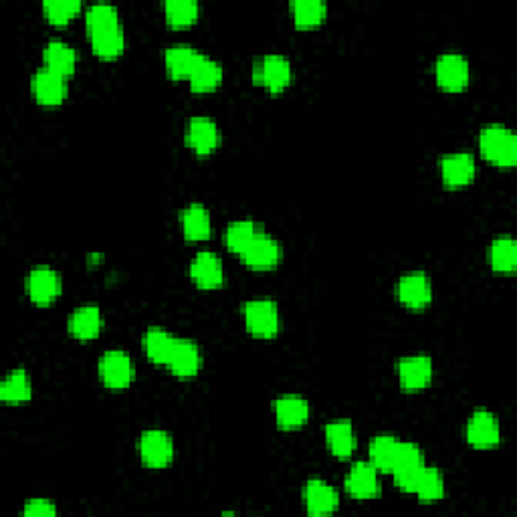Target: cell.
Masks as SVG:
<instances>
[{
  "mask_svg": "<svg viewBox=\"0 0 517 517\" xmlns=\"http://www.w3.org/2000/svg\"><path fill=\"white\" fill-rule=\"evenodd\" d=\"M258 233H261V229H258L253 220H237L227 229L225 245L229 247V251L243 255Z\"/></svg>",
  "mask_w": 517,
  "mask_h": 517,
  "instance_id": "cell-33",
  "label": "cell"
},
{
  "mask_svg": "<svg viewBox=\"0 0 517 517\" xmlns=\"http://www.w3.org/2000/svg\"><path fill=\"white\" fill-rule=\"evenodd\" d=\"M176 337L162 327H150L144 334V352L154 364H168L174 350Z\"/></svg>",
  "mask_w": 517,
  "mask_h": 517,
  "instance_id": "cell-26",
  "label": "cell"
},
{
  "mask_svg": "<svg viewBox=\"0 0 517 517\" xmlns=\"http://www.w3.org/2000/svg\"><path fill=\"white\" fill-rule=\"evenodd\" d=\"M275 421L283 431H296L299 426L307 423L309 418V405L306 398L298 395H285L275 400Z\"/></svg>",
  "mask_w": 517,
  "mask_h": 517,
  "instance_id": "cell-17",
  "label": "cell"
},
{
  "mask_svg": "<svg viewBox=\"0 0 517 517\" xmlns=\"http://www.w3.org/2000/svg\"><path fill=\"white\" fill-rule=\"evenodd\" d=\"M489 261L497 273H513L517 269V245L512 237H499L489 249Z\"/></svg>",
  "mask_w": 517,
  "mask_h": 517,
  "instance_id": "cell-30",
  "label": "cell"
},
{
  "mask_svg": "<svg viewBox=\"0 0 517 517\" xmlns=\"http://www.w3.org/2000/svg\"><path fill=\"white\" fill-rule=\"evenodd\" d=\"M346 492L354 499H374L380 495L378 469L372 463H356L346 475Z\"/></svg>",
  "mask_w": 517,
  "mask_h": 517,
  "instance_id": "cell-15",
  "label": "cell"
},
{
  "mask_svg": "<svg viewBox=\"0 0 517 517\" xmlns=\"http://www.w3.org/2000/svg\"><path fill=\"white\" fill-rule=\"evenodd\" d=\"M415 493L418 495V499L424 503H433L439 502V499L444 497V479L439 469L434 467H424L421 479L415 487Z\"/></svg>",
  "mask_w": 517,
  "mask_h": 517,
  "instance_id": "cell-35",
  "label": "cell"
},
{
  "mask_svg": "<svg viewBox=\"0 0 517 517\" xmlns=\"http://www.w3.org/2000/svg\"><path fill=\"white\" fill-rule=\"evenodd\" d=\"M89 39H92V47L95 55L105 61L118 59L123 53V47H126L122 26H113V29L89 34Z\"/></svg>",
  "mask_w": 517,
  "mask_h": 517,
  "instance_id": "cell-27",
  "label": "cell"
},
{
  "mask_svg": "<svg viewBox=\"0 0 517 517\" xmlns=\"http://www.w3.org/2000/svg\"><path fill=\"white\" fill-rule=\"evenodd\" d=\"M100 378L103 385L112 390H122L130 386L136 378V364L126 352L110 350L102 356L100 360Z\"/></svg>",
  "mask_w": 517,
  "mask_h": 517,
  "instance_id": "cell-4",
  "label": "cell"
},
{
  "mask_svg": "<svg viewBox=\"0 0 517 517\" xmlns=\"http://www.w3.org/2000/svg\"><path fill=\"white\" fill-rule=\"evenodd\" d=\"M281 245L275 240L271 235H267L265 230H261L255 237V240L249 245L247 251L240 255L247 267L257 271H269L273 267H278L281 261Z\"/></svg>",
  "mask_w": 517,
  "mask_h": 517,
  "instance_id": "cell-8",
  "label": "cell"
},
{
  "mask_svg": "<svg viewBox=\"0 0 517 517\" xmlns=\"http://www.w3.org/2000/svg\"><path fill=\"white\" fill-rule=\"evenodd\" d=\"M398 447H400V441H396L395 436H390V434L376 436V439L370 443V463L378 471H385V473H388V471H392V467H395Z\"/></svg>",
  "mask_w": 517,
  "mask_h": 517,
  "instance_id": "cell-31",
  "label": "cell"
},
{
  "mask_svg": "<svg viewBox=\"0 0 517 517\" xmlns=\"http://www.w3.org/2000/svg\"><path fill=\"white\" fill-rule=\"evenodd\" d=\"M190 278L200 289H217L225 283V271L219 255L210 251H202L196 255L190 265Z\"/></svg>",
  "mask_w": 517,
  "mask_h": 517,
  "instance_id": "cell-18",
  "label": "cell"
},
{
  "mask_svg": "<svg viewBox=\"0 0 517 517\" xmlns=\"http://www.w3.org/2000/svg\"><path fill=\"white\" fill-rule=\"evenodd\" d=\"M200 8L192 0H171L164 5V16L166 23L174 26V29H186L199 19Z\"/></svg>",
  "mask_w": 517,
  "mask_h": 517,
  "instance_id": "cell-34",
  "label": "cell"
},
{
  "mask_svg": "<svg viewBox=\"0 0 517 517\" xmlns=\"http://www.w3.org/2000/svg\"><path fill=\"white\" fill-rule=\"evenodd\" d=\"M467 441L473 444L475 449H493L502 441V431H499V423L495 415L489 410L479 408L469 418L467 423Z\"/></svg>",
  "mask_w": 517,
  "mask_h": 517,
  "instance_id": "cell-9",
  "label": "cell"
},
{
  "mask_svg": "<svg viewBox=\"0 0 517 517\" xmlns=\"http://www.w3.org/2000/svg\"><path fill=\"white\" fill-rule=\"evenodd\" d=\"M303 502L311 515H327L336 512L340 499H337L336 489L324 479H309L303 487Z\"/></svg>",
  "mask_w": 517,
  "mask_h": 517,
  "instance_id": "cell-19",
  "label": "cell"
},
{
  "mask_svg": "<svg viewBox=\"0 0 517 517\" xmlns=\"http://www.w3.org/2000/svg\"><path fill=\"white\" fill-rule=\"evenodd\" d=\"M400 386L406 392H421L433 380V360L429 356H408L398 362Z\"/></svg>",
  "mask_w": 517,
  "mask_h": 517,
  "instance_id": "cell-11",
  "label": "cell"
},
{
  "mask_svg": "<svg viewBox=\"0 0 517 517\" xmlns=\"http://www.w3.org/2000/svg\"><path fill=\"white\" fill-rule=\"evenodd\" d=\"M477 172L475 158L467 154V151H457V154H449L443 158L441 162V176L443 182L449 186V189H463L473 182Z\"/></svg>",
  "mask_w": 517,
  "mask_h": 517,
  "instance_id": "cell-16",
  "label": "cell"
},
{
  "mask_svg": "<svg viewBox=\"0 0 517 517\" xmlns=\"http://www.w3.org/2000/svg\"><path fill=\"white\" fill-rule=\"evenodd\" d=\"M479 148L487 162L495 166L512 168L517 162V140L510 130L499 126V123H492V126L481 130Z\"/></svg>",
  "mask_w": 517,
  "mask_h": 517,
  "instance_id": "cell-1",
  "label": "cell"
},
{
  "mask_svg": "<svg viewBox=\"0 0 517 517\" xmlns=\"http://www.w3.org/2000/svg\"><path fill=\"white\" fill-rule=\"evenodd\" d=\"M26 293L37 306H49L61 293V278L49 267H34L26 278Z\"/></svg>",
  "mask_w": 517,
  "mask_h": 517,
  "instance_id": "cell-12",
  "label": "cell"
},
{
  "mask_svg": "<svg viewBox=\"0 0 517 517\" xmlns=\"http://www.w3.org/2000/svg\"><path fill=\"white\" fill-rule=\"evenodd\" d=\"M424 467L426 463L421 447L415 443H400L395 467H392L390 473L395 475V483L403 489V492L415 493V487L418 479H421Z\"/></svg>",
  "mask_w": 517,
  "mask_h": 517,
  "instance_id": "cell-2",
  "label": "cell"
},
{
  "mask_svg": "<svg viewBox=\"0 0 517 517\" xmlns=\"http://www.w3.org/2000/svg\"><path fill=\"white\" fill-rule=\"evenodd\" d=\"M33 95L41 105L55 108V105H61L65 102L67 79L43 67L33 77Z\"/></svg>",
  "mask_w": 517,
  "mask_h": 517,
  "instance_id": "cell-14",
  "label": "cell"
},
{
  "mask_svg": "<svg viewBox=\"0 0 517 517\" xmlns=\"http://www.w3.org/2000/svg\"><path fill=\"white\" fill-rule=\"evenodd\" d=\"M79 11H82V3H77V0H51V3L43 5L44 19L55 26H63L73 21Z\"/></svg>",
  "mask_w": 517,
  "mask_h": 517,
  "instance_id": "cell-37",
  "label": "cell"
},
{
  "mask_svg": "<svg viewBox=\"0 0 517 517\" xmlns=\"http://www.w3.org/2000/svg\"><path fill=\"white\" fill-rule=\"evenodd\" d=\"M178 378H192L199 374L202 366L200 347L190 340H176L174 350L171 354V360L166 364Z\"/></svg>",
  "mask_w": 517,
  "mask_h": 517,
  "instance_id": "cell-20",
  "label": "cell"
},
{
  "mask_svg": "<svg viewBox=\"0 0 517 517\" xmlns=\"http://www.w3.org/2000/svg\"><path fill=\"white\" fill-rule=\"evenodd\" d=\"M23 513L29 517H53L57 515V507L49 499H31L24 503Z\"/></svg>",
  "mask_w": 517,
  "mask_h": 517,
  "instance_id": "cell-38",
  "label": "cell"
},
{
  "mask_svg": "<svg viewBox=\"0 0 517 517\" xmlns=\"http://www.w3.org/2000/svg\"><path fill=\"white\" fill-rule=\"evenodd\" d=\"M291 15L298 29H316L326 21L327 6L319 0H299V3L291 5Z\"/></svg>",
  "mask_w": 517,
  "mask_h": 517,
  "instance_id": "cell-28",
  "label": "cell"
},
{
  "mask_svg": "<svg viewBox=\"0 0 517 517\" xmlns=\"http://www.w3.org/2000/svg\"><path fill=\"white\" fill-rule=\"evenodd\" d=\"M85 24H87V33L95 34L113 29V26H120V16L118 11L110 5H95L87 11Z\"/></svg>",
  "mask_w": 517,
  "mask_h": 517,
  "instance_id": "cell-36",
  "label": "cell"
},
{
  "mask_svg": "<svg viewBox=\"0 0 517 517\" xmlns=\"http://www.w3.org/2000/svg\"><path fill=\"white\" fill-rule=\"evenodd\" d=\"M33 396V385L24 370H13L0 385V400L11 405L26 403Z\"/></svg>",
  "mask_w": 517,
  "mask_h": 517,
  "instance_id": "cell-29",
  "label": "cell"
},
{
  "mask_svg": "<svg viewBox=\"0 0 517 517\" xmlns=\"http://www.w3.org/2000/svg\"><path fill=\"white\" fill-rule=\"evenodd\" d=\"M434 73L436 83L449 93H459L469 83V63L465 57L457 55V53H447V55L436 61Z\"/></svg>",
  "mask_w": 517,
  "mask_h": 517,
  "instance_id": "cell-7",
  "label": "cell"
},
{
  "mask_svg": "<svg viewBox=\"0 0 517 517\" xmlns=\"http://www.w3.org/2000/svg\"><path fill=\"white\" fill-rule=\"evenodd\" d=\"M324 434H326V443H327L329 451H332L336 457H340V459L352 457V453L356 449V434H354V426L350 421L327 423Z\"/></svg>",
  "mask_w": 517,
  "mask_h": 517,
  "instance_id": "cell-24",
  "label": "cell"
},
{
  "mask_svg": "<svg viewBox=\"0 0 517 517\" xmlns=\"http://www.w3.org/2000/svg\"><path fill=\"white\" fill-rule=\"evenodd\" d=\"M190 89L194 93H210L220 85L222 82V67L209 57L200 61V65L196 67L192 77L189 79Z\"/></svg>",
  "mask_w": 517,
  "mask_h": 517,
  "instance_id": "cell-32",
  "label": "cell"
},
{
  "mask_svg": "<svg viewBox=\"0 0 517 517\" xmlns=\"http://www.w3.org/2000/svg\"><path fill=\"white\" fill-rule=\"evenodd\" d=\"M202 59V53L189 47V44H176L164 53L166 71L172 79H190Z\"/></svg>",
  "mask_w": 517,
  "mask_h": 517,
  "instance_id": "cell-21",
  "label": "cell"
},
{
  "mask_svg": "<svg viewBox=\"0 0 517 517\" xmlns=\"http://www.w3.org/2000/svg\"><path fill=\"white\" fill-rule=\"evenodd\" d=\"M186 144L199 156L212 154L220 144V132L217 123L210 118H202V115L192 118L189 122V128H186Z\"/></svg>",
  "mask_w": 517,
  "mask_h": 517,
  "instance_id": "cell-13",
  "label": "cell"
},
{
  "mask_svg": "<svg viewBox=\"0 0 517 517\" xmlns=\"http://www.w3.org/2000/svg\"><path fill=\"white\" fill-rule=\"evenodd\" d=\"M396 296L403 306L410 309H424L433 301V285L424 273H408L400 278Z\"/></svg>",
  "mask_w": 517,
  "mask_h": 517,
  "instance_id": "cell-10",
  "label": "cell"
},
{
  "mask_svg": "<svg viewBox=\"0 0 517 517\" xmlns=\"http://www.w3.org/2000/svg\"><path fill=\"white\" fill-rule=\"evenodd\" d=\"M182 233L190 243H200V240H207L210 237V217L202 204L194 202L182 212Z\"/></svg>",
  "mask_w": 517,
  "mask_h": 517,
  "instance_id": "cell-25",
  "label": "cell"
},
{
  "mask_svg": "<svg viewBox=\"0 0 517 517\" xmlns=\"http://www.w3.org/2000/svg\"><path fill=\"white\" fill-rule=\"evenodd\" d=\"M291 77V63L281 55H267L255 65V82L275 95L289 87Z\"/></svg>",
  "mask_w": 517,
  "mask_h": 517,
  "instance_id": "cell-6",
  "label": "cell"
},
{
  "mask_svg": "<svg viewBox=\"0 0 517 517\" xmlns=\"http://www.w3.org/2000/svg\"><path fill=\"white\" fill-rule=\"evenodd\" d=\"M140 454L150 469H164L174 459V443L164 431H146L140 439Z\"/></svg>",
  "mask_w": 517,
  "mask_h": 517,
  "instance_id": "cell-5",
  "label": "cell"
},
{
  "mask_svg": "<svg viewBox=\"0 0 517 517\" xmlns=\"http://www.w3.org/2000/svg\"><path fill=\"white\" fill-rule=\"evenodd\" d=\"M43 63H44V69H49L53 71V73L67 79L69 75L75 73L77 55L67 43L51 41L44 44V49H43Z\"/></svg>",
  "mask_w": 517,
  "mask_h": 517,
  "instance_id": "cell-23",
  "label": "cell"
},
{
  "mask_svg": "<svg viewBox=\"0 0 517 517\" xmlns=\"http://www.w3.org/2000/svg\"><path fill=\"white\" fill-rule=\"evenodd\" d=\"M243 317L249 334L255 337H273L279 332V309L271 299H253L245 303Z\"/></svg>",
  "mask_w": 517,
  "mask_h": 517,
  "instance_id": "cell-3",
  "label": "cell"
},
{
  "mask_svg": "<svg viewBox=\"0 0 517 517\" xmlns=\"http://www.w3.org/2000/svg\"><path fill=\"white\" fill-rule=\"evenodd\" d=\"M69 334L75 336L77 340H93L95 336H100L102 327H103V316L100 307L95 306H85V307H79L75 309L73 314H71L69 322Z\"/></svg>",
  "mask_w": 517,
  "mask_h": 517,
  "instance_id": "cell-22",
  "label": "cell"
}]
</instances>
